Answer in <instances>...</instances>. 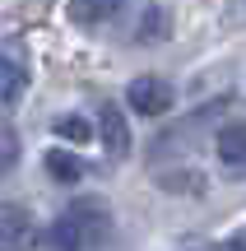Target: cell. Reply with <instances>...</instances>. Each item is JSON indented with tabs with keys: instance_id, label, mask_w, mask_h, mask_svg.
<instances>
[{
	"instance_id": "6da1fadb",
	"label": "cell",
	"mask_w": 246,
	"mask_h": 251,
	"mask_svg": "<svg viewBox=\"0 0 246 251\" xmlns=\"http://www.w3.org/2000/svg\"><path fill=\"white\" fill-rule=\"evenodd\" d=\"M107 237H112V209L102 200H74L46 228V251H93Z\"/></svg>"
},
{
	"instance_id": "7a4b0ae2",
	"label": "cell",
	"mask_w": 246,
	"mask_h": 251,
	"mask_svg": "<svg viewBox=\"0 0 246 251\" xmlns=\"http://www.w3.org/2000/svg\"><path fill=\"white\" fill-rule=\"evenodd\" d=\"M126 102L139 117H163V112H172V84L158 79V75H139V79H130Z\"/></svg>"
},
{
	"instance_id": "3957f363",
	"label": "cell",
	"mask_w": 246,
	"mask_h": 251,
	"mask_svg": "<svg viewBox=\"0 0 246 251\" xmlns=\"http://www.w3.org/2000/svg\"><path fill=\"white\" fill-rule=\"evenodd\" d=\"M37 242V224L23 205H5L0 200V251H28Z\"/></svg>"
},
{
	"instance_id": "277c9868",
	"label": "cell",
	"mask_w": 246,
	"mask_h": 251,
	"mask_svg": "<svg viewBox=\"0 0 246 251\" xmlns=\"http://www.w3.org/2000/svg\"><path fill=\"white\" fill-rule=\"evenodd\" d=\"M98 140L112 158H126L130 153V126H126V112L116 102H102L98 107Z\"/></svg>"
},
{
	"instance_id": "5b68a950",
	"label": "cell",
	"mask_w": 246,
	"mask_h": 251,
	"mask_svg": "<svg viewBox=\"0 0 246 251\" xmlns=\"http://www.w3.org/2000/svg\"><path fill=\"white\" fill-rule=\"evenodd\" d=\"M130 0H70V24H79V28H98V24H112V19L126 9Z\"/></svg>"
},
{
	"instance_id": "8992f818",
	"label": "cell",
	"mask_w": 246,
	"mask_h": 251,
	"mask_svg": "<svg viewBox=\"0 0 246 251\" xmlns=\"http://www.w3.org/2000/svg\"><path fill=\"white\" fill-rule=\"evenodd\" d=\"M214 149H219V158L228 163V168L246 172V121H232L219 130V140H214Z\"/></svg>"
},
{
	"instance_id": "52a82bcc",
	"label": "cell",
	"mask_w": 246,
	"mask_h": 251,
	"mask_svg": "<svg viewBox=\"0 0 246 251\" xmlns=\"http://www.w3.org/2000/svg\"><path fill=\"white\" fill-rule=\"evenodd\" d=\"M23 89H28V70H23V61H14V56H0V102H14Z\"/></svg>"
},
{
	"instance_id": "ba28073f",
	"label": "cell",
	"mask_w": 246,
	"mask_h": 251,
	"mask_svg": "<svg viewBox=\"0 0 246 251\" xmlns=\"http://www.w3.org/2000/svg\"><path fill=\"white\" fill-rule=\"evenodd\" d=\"M46 172H51L56 181H65V186H74V181L84 177V163L74 158L70 149H46Z\"/></svg>"
},
{
	"instance_id": "9c48e42d",
	"label": "cell",
	"mask_w": 246,
	"mask_h": 251,
	"mask_svg": "<svg viewBox=\"0 0 246 251\" xmlns=\"http://www.w3.org/2000/svg\"><path fill=\"white\" fill-rule=\"evenodd\" d=\"M56 135H61V140H70V144H89L98 130H93L84 117H61V121H56Z\"/></svg>"
},
{
	"instance_id": "30bf717a",
	"label": "cell",
	"mask_w": 246,
	"mask_h": 251,
	"mask_svg": "<svg viewBox=\"0 0 246 251\" xmlns=\"http://www.w3.org/2000/svg\"><path fill=\"white\" fill-rule=\"evenodd\" d=\"M14 163H19V135L0 121V172H9Z\"/></svg>"
},
{
	"instance_id": "8fae6325",
	"label": "cell",
	"mask_w": 246,
	"mask_h": 251,
	"mask_svg": "<svg viewBox=\"0 0 246 251\" xmlns=\"http://www.w3.org/2000/svg\"><path fill=\"white\" fill-rule=\"evenodd\" d=\"M167 33V9H149V14H144V28H139V42H158V37H163Z\"/></svg>"
},
{
	"instance_id": "7c38bea8",
	"label": "cell",
	"mask_w": 246,
	"mask_h": 251,
	"mask_svg": "<svg viewBox=\"0 0 246 251\" xmlns=\"http://www.w3.org/2000/svg\"><path fill=\"white\" fill-rule=\"evenodd\" d=\"M214 251H246V237H228V242L214 247Z\"/></svg>"
}]
</instances>
